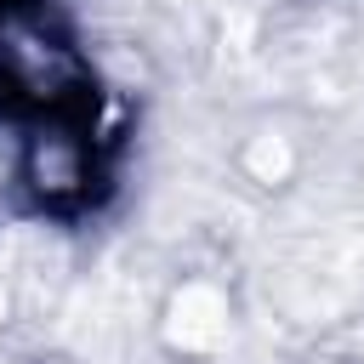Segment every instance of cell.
Masks as SVG:
<instances>
[{
	"mask_svg": "<svg viewBox=\"0 0 364 364\" xmlns=\"http://www.w3.org/2000/svg\"><path fill=\"white\" fill-rule=\"evenodd\" d=\"M17 182L34 199V210H51V216H80L85 205H97V188L108 182L102 142H97V108L28 119V136L17 154Z\"/></svg>",
	"mask_w": 364,
	"mask_h": 364,
	"instance_id": "cell-1",
	"label": "cell"
}]
</instances>
